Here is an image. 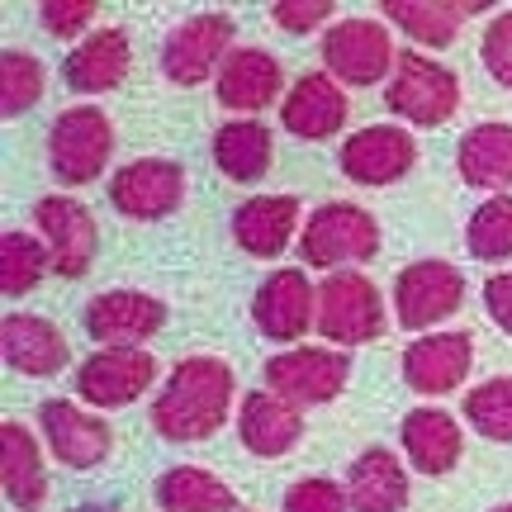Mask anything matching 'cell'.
<instances>
[{"label": "cell", "instance_id": "6da1fadb", "mask_svg": "<svg viewBox=\"0 0 512 512\" xmlns=\"http://www.w3.org/2000/svg\"><path fill=\"white\" fill-rule=\"evenodd\" d=\"M238 380L233 366L219 356H185L181 366L166 375L162 394L152 399V427L166 441H204L228 422Z\"/></svg>", "mask_w": 512, "mask_h": 512}, {"label": "cell", "instance_id": "7a4b0ae2", "mask_svg": "<svg viewBox=\"0 0 512 512\" xmlns=\"http://www.w3.org/2000/svg\"><path fill=\"white\" fill-rule=\"evenodd\" d=\"M114 152V124L100 105H72L48 128V162L53 176L67 185H91Z\"/></svg>", "mask_w": 512, "mask_h": 512}, {"label": "cell", "instance_id": "3957f363", "mask_svg": "<svg viewBox=\"0 0 512 512\" xmlns=\"http://www.w3.org/2000/svg\"><path fill=\"white\" fill-rule=\"evenodd\" d=\"M375 252H380V223L361 204H323V209H313L304 233H299V256L332 275H337V266L370 261Z\"/></svg>", "mask_w": 512, "mask_h": 512}, {"label": "cell", "instance_id": "277c9868", "mask_svg": "<svg viewBox=\"0 0 512 512\" xmlns=\"http://www.w3.org/2000/svg\"><path fill=\"white\" fill-rule=\"evenodd\" d=\"M384 105L418 128H437L460 110V76L422 53H399Z\"/></svg>", "mask_w": 512, "mask_h": 512}, {"label": "cell", "instance_id": "5b68a950", "mask_svg": "<svg viewBox=\"0 0 512 512\" xmlns=\"http://www.w3.org/2000/svg\"><path fill=\"white\" fill-rule=\"evenodd\" d=\"M318 332L332 347H361L384 332V294L361 271H337L318 285Z\"/></svg>", "mask_w": 512, "mask_h": 512}, {"label": "cell", "instance_id": "8992f818", "mask_svg": "<svg viewBox=\"0 0 512 512\" xmlns=\"http://www.w3.org/2000/svg\"><path fill=\"white\" fill-rule=\"evenodd\" d=\"M233 53V19L223 10H204L176 24L162 43V72L176 86H204Z\"/></svg>", "mask_w": 512, "mask_h": 512}, {"label": "cell", "instance_id": "52a82bcc", "mask_svg": "<svg viewBox=\"0 0 512 512\" xmlns=\"http://www.w3.org/2000/svg\"><path fill=\"white\" fill-rule=\"evenodd\" d=\"M351 356L337 347H290L266 361V389L280 394L285 403L304 408V403H332L347 389Z\"/></svg>", "mask_w": 512, "mask_h": 512}, {"label": "cell", "instance_id": "ba28073f", "mask_svg": "<svg viewBox=\"0 0 512 512\" xmlns=\"http://www.w3.org/2000/svg\"><path fill=\"white\" fill-rule=\"evenodd\" d=\"M394 62L399 53L380 19H337L323 34V67L347 86H375Z\"/></svg>", "mask_w": 512, "mask_h": 512}, {"label": "cell", "instance_id": "9c48e42d", "mask_svg": "<svg viewBox=\"0 0 512 512\" xmlns=\"http://www.w3.org/2000/svg\"><path fill=\"white\" fill-rule=\"evenodd\" d=\"M465 304V275L451 261H413L394 280V318L403 328H432Z\"/></svg>", "mask_w": 512, "mask_h": 512}, {"label": "cell", "instance_id": "30bf717a", "mask_svg": "<svg viewBox=\"0 0 512 512\" xmlns=\"http://www.w3.org/2000/svg\"><path fill=\"white\" fill-rule=\"evenodd\" d=\"M152 375H157V361L143 347H100L76 370V394L91 408H128L147 394Z\"/></svg>", "mask_w": 512, "mask_h": 512}, {"label": "cell", "instance_id": "8fae6325", "mask_svg": "<svg viewBox=\"0 0 512 512\" xmlns=\"http://www.w3.org/2000/svg\"><path fill=\"white\" fill-rule=\"evenodd\" d=\"M34 223L48 242V252H53V271L62 280H81L91 271L100 233H95V219L86 204L72 200V195H43L34 209Z\"/></svg>", "mask_w": 512, "mask_h": 512}, {"label": "cell", "instance_id": "7c38bea8", "mask_svg": "<svg viewBox=\"0 0 512 512\" xmlns=\"http://www.w3.org/2000/svg\"><path fill=\"white\" fill-rule=\"evenodd\" d=\"M185 200V171L171 157H143L110 176V204L124 219H166Z\"/></svg>", "mask_w": 512, "mask_h": 512}, {"label": "cell", "instance_id": "4fadbf2b", "mask_svg": "<svg viewBox=\"0 0 512 512\" xmlns=\"http://www.w3.org/2000/svg\"><path fill=\"white\" fill-rule=\"evenodd\" d=\"M337 162L356 185H394L418 166V143L399 124H370L342 143Z\"/></svg>", "mask_w": 512, "mask_h": 512}, {"label": "cell", "instance_id": "5bb4252c", "mask_svg": "<svg viewBox=\"0 0 512 512\" xmlns=\"http://www.w3.org/2000/svg\"><path fill=\"white\" fill-rule=\"evenodd\" d=\"M256 332H266L271 342H299L309 328H318V294H313L309 275L285 266L261 280L252 299Z\"/></svg>", "mask_w": 512, "mask_h": 512}, {"label": "cell", "instance_id": "9a60e30c", "mask_svg": "<svg viewBox=\"0 0 512 512\" xmlns=\"http://www.w3.org/2000/svg\"><path fill=\"white\" fill-rule=\"evenodd\" d=\"M38 432H43V441H48V451H53L62 465H72V470H95L114 446L105 418L86 413V408L72 403V399H48L43 403V408H38Z\"/></svg>", "mask_w": 512, "mask_h": 512}, {"label": "cell", "instance_id": "2e32d148", "mask_svg": "<svg viewBox=\"0 0 512 512\" xmlns=\"http://www.w3.org/2000/svg\"><path fill=\"white\" fill-rule=\"evenodd\" d=\"M166 304L143 290H110L86 304V332L100 347H143L152 332H162Z\"/></svg>", "mask_w": 512, "mask_h": 512}, {"label": "cell", "instance_id": "e0dca14e", "mask_svg": "<svg viewBox=\"0 0 512 512\" xmlns=\"http://www.w3.org/2000/svg\"><path fill=\"white\" fill-rule=\"evenodd\" d=\"M475 366L470 332H427L403 351V380L413 394H451Z\"/></svg>", "mask_w": 512, "mask_h": 512}, {"label": "cell", "instance_id": "ac0fdd59", "mask_svg": "<svg viewBox=\"0 0 512 512\" xmlns=\"http://www.w3.org/2000/svg\"><path fill=\"white\" fill-rule=\"evenodd\" d=\"M351 100L342 91V81L328 72H309L294 81V91H285L280 100V124L290 128L294 138L304 143H318V138H332L337 128L347 124Z\"/></svg>", "mask_w": 512, "mask_h": 512}, {"label": "cell", "instance_id": "d6986e66", "mask_svg": "<svg viewBox=\"0 0 512 512\" xmlns=\"http://www.w3.org/2000/svg\"><path fill=\"white\" fill-rule=\"evenodd\" d=\"M0 347H5V361L10 370L19 375H57V370L67 366V337L57 332V323L48 318H38V313H5V323H0Z\"/></svg>", "mask_w": 512, "mask_h": 512}, {"label": "cell", "instance_id": "ffe728a7", "mask_svg": "<svg viewBox=\"0 0 512 512\" xmlns=\"http://www.w3.org/2000/svg\"><path fill=\"white\" fill-rule=\"evenodd\" d=\"M128 67H133V53H128V34L124 29H95L91 38H81L67 62H62V76L67 86L81 95H100V91H114L124 86Z\"/></svg>", "mask_w": 512, "mask_h": 512}, {"label": "cell", "instance_id": "44dd1931", "mask_svg": "<svg viewBox=\"0 0 512 512\" xmlns=\"http://www.w3.org/2000/svg\"><path fill=\"white\" fill-rule=\"evenodd\" d=\"M285 91V72L266 48H233L219 72V100L238 114H261Z\"/></svg>", "mask_w": 512, "mask_h": 512}, {"label": "cell", "instance_id": "7402d4cb", "mask_svg": "<svg viewBox=\"0 0 512 512\" xmlns=\"http://www.w3.org/2000/svg\"><path fill=\"white\" fill-rule=\"evenodd\" d=\"M238 432H242V446L261 460H275L294 451L299 437H304V418H299V408L285 403L280 394L271 389H261V394H247L238 408Z\"/></svg>", "mask_w": 512, "mask_h": 512}, {"label": "cell", "instance_id": "603a6c76", "mask_svg": "<svg viewBox=\"0 0 512 512\" xmlns=\"http://www.w3.org/2000/svg\"><path fill=\"white\" fill-rule=\"evenodd\" d=\"M403 437V451L413 460V470L422 475H446V470H456L460 451H465V432H460V422L446 413V408H413L399 427Z\"/></svg>", "mask_w": 512, "mask_h": 512}, {"label": "cell", "instance_id": "cb8c5ba5", "mask_svg": "<svg viewBox=\"0 0 512 512\" xmlns=\"http://www.w3.org/2000/svg\"><path fill=\"white\" fill-rule=\"evenodd\" d=\"M0 479H5V498L19 512H38L48 498V470H43V451H38L34 432L24 422H5L0 427Z\"/></svg>", "mask_w": 512, "mask_h": 512}, {"label": "cell", "instance_id": "d4e9b609", "mask_svg": "<svg viewBox=\"0 0 512 512\" xmlns=\"http://www.w3.org/2000/svg\"><path fill=\"white\" fill-rule=\"evenodd\" d=\"M294 223H299V200L294 195H256V200L238 204L233 238L252 256H280L294 238Z\"/></svg>", "mask_w": 512, "mask_h": 512}, {"label": "cell", "instance_id": "484cf974", "mask_svg": "<svg viewBox=\"0 0 512 512\" xmlns=\"http://www.w3.org/2000/svg\"><path fill=\"white\" fill-rule=\"evenodd\" d=\"M347 498H351V512H399L408 503V470L399 465L394 451L370 446V451H361L351 460Z\"/></svg>", "mask_w": 512, "mask_h": 512}, {"label": "cell", "instance_id": "4316f807", "mask_svg": "<svg viewBox=\"0 0 512 512\" xmlns=\"http://www.w3.org/2000/svg\"><path fill=\"white\" fill-rule=\"evenodd\" d=\"M271 157H275V143H271V128L261 119H228L219 124L214 133V162L228 181H261L271 171Z\"/></svg>", "mask_w": 512, "mask_h": 512}, {"label": "cell", "instance_id": "83f0119b", "mask_svg": "<svg viewBox=\"0 0 512 512\" xmlns=\"http://www.w3.org/2000/svg\"><path fill=\"white\" fill-rule=\"evenodd\" d=\"M456 166L465 185L508 190L512 185V124H479L460 138Z\"/></svg>", "mask_w": 512, "mask_h": 512}, {"label": "cell", "instance_id": "f1b7e54d", "mask_svg": "<svg viewBox=\"0 0 512 512\" xmlns=\"http://www.w3.org/2000/svg\"><path fill=\"white\" fill-rule=\"evenodd\" d=\"M157 508L162 512H238V494L200 465H171L157 479Z\"/></svg>", "mask_w": 512, "mask_h": 512}, {"label": "cell", "instance_id": "f546056e", "mask_svg": "<svg viewBox=\"0 0 512 512\" xmlns=\"http://www.w3.org/2000/svg\"><path fill=\"white\" fill-rule=\"evenodd\" d=\"M475 10L479 5H470V0L465 5L460 0H384V15L394 19L408 38L427 43V48H446Z\"/></svg>", "mask_w": 512, "mask_h": 512}, {"label": "cell", "instance_id": "4dcf8cb0", "mask_svg": "<svg viewBox=\"0 0 512 512\" xmlns=\"http://www.w3.org/2000/svg\"><path fill=\"white\" fill-rule=\"evenodd\" d=\"M48 266H53V252H48V242H38L34 233L10 228V233L0 238V285H5L10 299L34 290Z\"/></svg>", "mask_w": 512, "mask_h": 512}, {"label": "cell", "instance_id": "1f68e13d", "mask_svg": "<svg viewBox=\"0 0 512 512\" xmlns=\"http://www.w3.org/2000/svg\"><path fill=\"white\" fill-rule=\"evenodd\" d=\"M465 247L479 261H503L512 256V195L484 200L465 223Z\"/></svg>", "mask_w": 512, "mask_h": 512}, {"label": "cell", "instance_id": "d6a6232c", "mask_svg": "<svg viewBox=\"0 0 512 512\" xmlns=\"http://www.w3.org/2000/svg\"><path fill=\"white\" fill-rule=\"evenodd\" d=\"M465 422L489 441H512V375H494V380L475 384L465 394Z\"/></svg>", "mask_w": 512, "mask_h": 512}, {"label": "cell", "instance_id": "836d02e7", "mask_svg": "<svg viewBox=\"0 0 512 512\" xmlns=\"http://www.w3.org/2000/svg\"><path fill=\"white\" fill-rule=\"evenodd\" d=\"M43 62L29 53H19V48H5L0 53V110H5V119H15V114H24L29 105H38L43 100Z\"/></svg>", "mask_w": 512, "mask_h": 512}, {"label": "cell", "instance_id": "e575fe53", "mask_svg": "<svg viewBox=\"0 0 512 512\" xmlns=\"http://www.w3.org/2000/svg\"><path fill=\"white\" fill-rule=\"evenodd\" d=\"M285 512H351V498L332 479H299L285 489Z\"/></svg>", "mask_w": 512, "mask_h": 512}, {"label": "cell", "instance_id": "d590c367", "mask_svg": "<svg viewBox=\"0 0 512 512\" xmlns=\"http://www.w3.org/2000/svg\"><path fill=\"white\" fill-rule=\"evenodd\" d=\"M484 67L494 76L498 86H512V10L489 19V29H484Z\"/></svg>", "mask_w": 512, "mask_h": 512}, {"label": "cell", "instance_id": "8d00e7d4", "mask_svg": "<svg viewBox=\"0 0 512 512\" xmlns=\"http://www.w3.org/2000/svg\"><path fill=\"white\" fill-rule=\"evenodd\" d=\"M95 15H100L95 0H48V5H38V19L53 38H76Z\"/></svg>", "mask_w": 512, "mask_h": 512}, {"label": "cell", "instance_id": "74e56055", "mask_svg": "<svg viewBox=\"0 0 512 512\" xmlns=\"http://www.w3.org/2000/svg\"><path fill=\"white\" fill-rule=\"evenodd\" d=\"M337 15V5L332 0H280L271 10V19L285 29V34H309L318 24H328Z\"/></svg>", "mask_w": 512, "mask_h": 512}, {"label": "cell", "instance_id": "f35d334b", "mask_svg": "<svg viewBox=\"0 0 512 512\" xmlns=\"http://www.w3.org/2000/svg\"><path fill=\"white\" fill-rule=\"evenodd\" d=\"M484 309L498 328L512 337V271H498L489 285H484Z\"/></svg>", "mask_w": 512, "mask_h": 512}, {"label": "cell", "instance_id": "ab89813d", "mask_svg": "<svg viewBox=\"0 0 512 512\" xmlns=\"http://www.w3.org/2000/svg\"><path fill=\"white\" fill-rule=\"evenodd\" d=\"M72 512H119V508H100V503H86V508H72Z\"/></svg>", "mask_w": 512, "mask_h": 512}, {"label": "cell", "instance_id": "60d3db41", "mask_svg": "<svg viewBox=\"0 0 512 512\" xmlns=\"http://www.w3.org/2000/svg\"><path fill=\"white\" fill-rule=\"evenodd\" d=\"M494 512H512V503H498V508Z\"/></svg>", "mask_w": 512, "mask_h": 512}]
</instances>
